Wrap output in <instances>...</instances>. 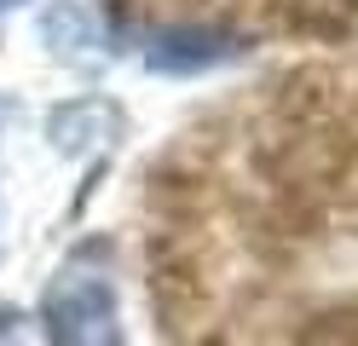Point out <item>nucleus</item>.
<instances>
[{"label":"nucleus","instance_id":"1","mask_svg":"<svg viewBox=\"0 0 358 346\" xmlns=\"http://www.w3.org/2000/svg\"><path fill=\"white\" fill-rule=\"evenodd\" d=\"M41 329H47V346H122V312L110 277L64 266L41 294Z\"/></svg>","mask_w":358,"mask_h":346},{"label":"nucleus","instance_id":"2","mask_svg":"<svg viewBox=\"0 0 358 346\" xmlns=\"http://www.w3.org/2000/svg\"><path fill=\"white\" fill-rule=\"evenodd\" d=\"M0 6H17V0H0Z\"/></svg>","mask_w":358,"mask_h":346}]
</instances>
